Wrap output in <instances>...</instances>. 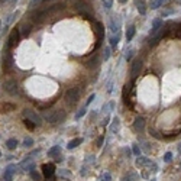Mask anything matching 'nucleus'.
Segmentation results:
<instances>
[{
    "label": "nucleus",
    "mask_w": 181,
    "mask_h": 181,
    "mask_svg": "<svg viewBox=\"0 0 181 181\" xmlns=\"http://www.w3.org/2000/svg\"><path fill=\"white\" fill-rule=\"evenodd\" d=\"M45 119L52 125L61 123L65 119V112L64 110H57V112H52V113H45Z\"/></svg>",
    "instance_id": "obj_1"
},
{
    "label": "nucleus",
    "mask_w": 181,
    "mask_h": 181,
    "mask_svg": "<svg viewBox=\"0 0 181 181\" xmlns=\"http://www.w3.org/2000/svg\"><path fill=\"white\" fill-rule=\"evenodd\" d=\"M171 26H173V23H171V22H170V23H165V25H164V26H162V28L159 29V32H158L156 35H155L154 38H152V39H151L149 45H156V43H158V42H159V41H161V39L164 38V36H165L167 34H168V32H170V28H171Z\"/></svg>",
    "instance_id": "obj_2"
},
{
    "label": "nucleus",
    "mask_w": 181,
    "mask_h": 181,
    "mask_svg": "<svg viewBox=\"0 0 181 181\" xmlns=\"http://www.w3.org/2000/svg\"><path fill=\"white\" fill-rule=\"evenodd\" d=\"M64 97H65V100H67L70 105H74V103H77V102H78V99H80V90H78L77 87L68 88V90L65 91Z\"/></svg>",
    "instance_id": "obj_3"
},
{
    "label": "nucleus",
    "mask_w": 181,
    "mask_h": 181,
    "mask_svg": "<svg viewBox=\"0 0 181 181\" xmlns=\"http://www.w3.org/2000/svg\"><path fill=\"white\" fill-rule=\"evenodd\" d=\"M23 116L28 119V120H31L32 123H35L36 126H41L42 125V119H41V116L34 112V110H31V109H25L23 110Z\"/></svg>",
    "instance_id": "obj_4"
},
{
    "label": "nucleus",
    "mask_w": 181,
    "mask_h": 181,
    "mask_svg": "<svg viewBox=\"0 0 181 181\" xmlns=\"http://www.w3.org/2000/svg\"><path fill=\"white\" fill-rule=\"evenodd\" d=\"M75 9H77L78 12H81V15H84V16H90V15L93 13L91 6H90L88 3L83 1V0H80V1L75 3Z\"/></svg>",
    "instance_id": "obj_5"
},
{
    "label": "nucleus",
    "mask_w": 181,
    "mask_h": 181,
    "mask_svg": "<svg viewBox=\"0 0 181 181\" xmlns=\"http://www.w3.org/2000/svg\"><path fill=\"white\" fill-rule=\"evenodd\" d=\"M141 70H142V60H141V58H136V60L132 62V67H130V77L135 80V78L139 75Z\"/></svg>",
    "instance_id": "obj_6"
},
{
    "label": "nucleus",
    "mask_w": 181,
    "mask_h": 181,
    "mask_svg": "<svg viewBox=\"0 0 181 181\" xmlns=\"http://www.w3.org/2000/svg\"><path fill=\"white\" fill-rule=\"evenodd\" d=\"M16 170H18L16 165H13V164H12V165H7L6 170H4V173H3V175H1V181H12L15 173H16Z\"/></svg>",
    "instance_id": "obj_7"
},
{
    "label": "nucleus",
    "mask_w": 181,
    "mask_h": 181,
    "mask_svg": "<svg viewBox=\"0 0 181 181\" xmlns=\"http://www.w3.org/2000/svg\"><path fill=\"white\" fill-rule=\"evenodd\" d=\"M4 90L9 93V94H16L18 93V83L12 78L6 80L4 81Z\"/></svg>",
    "instance_id": "obj_8"
},
{
    "label": "nucleus",
    "mask_w": 181,
    "mask_h": 181,
    "mask_svg": "<svg viewBox=\"0 0 181 181\" xmlns=\"http://www.w3.org/2000/svg\"><path fill=\"white\" fill-rule=\"evenodd\" d=\"M20 41V34H19V29H12L10 35H9V46H16Z\"/></svg>",
    "instance_id": "obj_9"
},
{
    "label": "nucleus",
    "mask_w": 181,
    "mask_h": 181,
    "mask_svg": "<svg viewBox=\"0 0 181 181\" xmlns=\"http://www.w3.org/2000/svg\"><path fill=\"white\" fill-rule=\"evenodd\" d=\"M20 168H22L23 171H32V170L35 168V161L28 156V158H25V159L20 162Z\"/></svg>",
    "instance_id": "obj_10"
},
{
    "label": "nucleus",
    "mask_w": 181,
    "mask_h": 181,
    "mask_svg": "<svg viewBox=\"0 0 181 181\" xmlns=\"http://www.w3.org/2000/svg\"><path fill=\"white\" fill-rule=\"evenodd\" d=\"M42 173H43L45 178H51V177L54 175V173H55L54 164H43V165H42Z\"/></svg>",
    "instance_id": "obj_11"
},
{
    "label": "nucleus",
    "mask_w": 181,
    "mask_h": 181,
    "mask_svg": "<svg viewBox=\"0 0 181 181\" xmlns=\"http://www.w3.org/2000/svg\"><path fill=\"white\" fill-rule=\"evenodd\" d=\"M94 26H96V35H97V45L96 46H99L100 42H102V39H103V36H105V26L100 22H96Z\"/></svg>",
    "instance_id": "obj_12"
},
{
    "label": "nucleus",
    "mask_w": 181,
    "mask_h": 181,
    "mask_svg": "<svg viewBox=\"0 0 181 181\" xmlns=\"http://www.w3.org/2000/svg\"><path fill=\"white\" fill-rule=\"evenodd\" d=\"M162 26H164V22H162V19H154V22H152V29H151V36H155V35H156Z\"/></svg>",
    "instance_id": "obj_13"
},
{
    "label": "nucleus",
    "mask_w": 181,
    "mask_h": 181,
    "mask_svg": "<svg viewBox=\"0 0 181 181\" xmlns=\"http://www.w3.org/2000/svg\"><path fill=\"white\" fill-rule=\"evenodd\" d=\"M48 12L46 10H36L35 13H32V22H42L45 18H46Z\"/></svg>",
    "instance_id": "obj_14"
},
{
    "label": "nucleus",
    "mask_w": 181,
    "mask_h": 181,
    "mask_svg": "<svg viewBox=\"0 0 181 181\" xmlns=\"http://www.w3.org/2000/svg\"><path fill=\"white\" fill-rule=\"evenodd\" d=\"M133 126H135V129H136L138 132H144V129H145V120H144V117L138 116V117L135 119V123H133Z\"/></svg>",
    "instance_id": "obj_15"
},
{
    "label": "nucleus",
    "mask_w": 181,
    "mask_h": 181,
    "mask_svg": "<svg viewBox=\"0 0 181 181\" xmlns=\"http://www.w3.org/2000/svg\"><path fill=\"white\" fill-rule=\"evenodd\" d=\"M135 3H136L138 12H139L141 15H145V13H146V3H145V0H135Z\"/></svg>",
    "instance_id": "obj_16"
},
{
    "label": "nucleus",
    "mask_w": 181,
    "mask_h": 181,
    "mask_svg": "<svg viewBox=\"0 0 181 181\" xmlns=\"http://www.w3.org/2000/svg\"><path fill=\"white\" fill-rule=\"evenodd\" d=\"M15 107H16V106H15L13 103H1V105H0V112L9 113V112H12Z\"/></svg>",
    "instance_id": "obj_17"
},
{
    "label": "nucleus",
    "mask_w": 181,
    "mask_h": 181,
    "mask_svg": "<svg viewBox=\"0 0 181 181\" xmlns=\"http://www.w3.org/2000/svg\"><path fill=\"white\" fill-rule=\"evenodd\" d=\"M136 165L138 167H144V165H151V161H149V158H145V156H139L138 159H136Z\"/></svg>",
    "instance_id": "obj_18"
},
{
    "label": "nucleus",
    "mask_w": 181,
    "mask_h": 181,
    "mask_svg": "<svg viewBox=\"0 0 181 181\" xmlns=\"http://www.w3.org/2000/svg\"><path fill=\"white\" fill-rule=\"evenodd\" d=\"M20 29H22V35L25 36V38H26V36L29 35V34H31V29H32V26H31V25H29V23H22V26H20Z\"/></svg>",
    "instance_id": "obj_19"
},
{
    "label": "nucleus",
    "mask_w": 181,
    "mask_h": 181,
    "mask_svg": "<svg viewBox=\"0 0 181 181\" xmlns=\"http://www.w3.org/2000/svg\"><path fill=\"white\" fill-rule=\"evenodd\" d=\"M135 32H136L135 26H133V25H130V26L128 28V31H126V39H128V41H130V39L135 36Z\"/></svg>",
    "instance_id": "obj_20"
},
{
    "label": "nucleus",
    "mask_w": 181,
    "mask_h": 181,
    "mask_svg": "<svg viewBox=\"0 0 181 181\" xmlns=\"http://www.w3.org/2000/svg\"><path fill=\"white\" fill-rule=\"evenodd\" d=\"M97 64H99V57L94 55V57L87 62V67H88V68H94V67H97Z\"/></svg>",
    "instance_id": "obj_21"
},
{
    "label": "nucleus",
    "mask_w": 181,
    "mask_h": 181,
    "mask_svg": "<svg viewBox=\"0 0 181 181\" xmlns=\"http://www.w3.org/2000/svg\"><path fill=\"white\" fill-rule=\"evenodd\" d=\"M80 144H81V138H75V139H72V141L68 142V149H74V148H77Z\"/></svg>",
    "instance_id": "obj_22"
},
{
    "label": "nucleus",
    "mask_w": 181,
    "mask_h": 181,
    "mask_svg": "<svg viewBox=\"0 0 181 181\" xmlns=\"http://www.w3.org/2000/svg\"><path fill=\"white\" fill-rule=\"evenodd\" d=\"M110 129H112L113 133L119 130V119H117V117H114V119L112 120V128H110Z\"/></svg>",
    "instance_id": "obj_23"
},
{
    "label": "nucleus",
    "mask_w": 181,
    "mask_h": 181,
    "mask_svg": "<svg viewBox=\"0 0 181 181\" xmlns=\"http://www.w3.org/2000/svg\"><path fill=\"white\" fill-rule=\"evenodd\" d=\"M60 152H61V148H60V146H54L52 149H49V151H48V155H49V156H54V155H57V156H58V154H60Z\"/></svg>",
    "instance_id": "obj_24"
},
{
    "label": "nucleus",
    "mask_w": 181,
    "mask_h": 181,
    "mask_svg": "<svg viewBox=\"0 0 181 181\" xmlns=\"http://www.w3.org/2000/svg\"><path fill=\"white\" fill-rule=\"evenodd\" d=\"M165 0H151V9H158L159 6H162Z\"/></svg>",
    "instance_id": "obj_25"
},
{
    "label": "nucleus",
    "mask_w": 181,
    "mask_h": 181,
    "mask_svg": "<svg viewBox=\"0 0 181 181\" xmlns=\"http://www.w3.org/2000/svg\"><path fill=\"white\" fill-rule=\"evenodd\" d=\"M6 146H7V149H15V148L18 146V141H16V139H9V141L6 142Z\"/></svg>",
    "instance_id": "obj_26"
},
{
    "label": "nucleus",
    "mask_w": 181,
    "mask_h": 181,
    "mask_svg": "<svg viewBox=\"0 0 181 181\" xmlns=\"http://www.w3.org/2000/svg\"><path fill=\"white\" fill-rule=\"evenodd\" d=\"M117 43H119V34H116V36H112V38H110V45H112L113 48H116Z\"/></svg>",
    "instance_id": "obj_27"
},
{
    "label": "nucleus",
    "mask_w": 181,
    "mask_h": 181,
    "mask_svg": "<svg viewBox=\"0 0 181 181\" xmlns=\"http://www.w3.org/2000/svg\"><path fill=\"white\" fill-rule=\"evenodd\" d=\"M174 28H175L174 36H177V38H181V23H177V25H174Z\"/></svg>",
    "instance_id": "obj_28"
},
{
    "label": "nucleus",
    "mask_w": 181,
    "mask_h": 181,
    "mask_svg": "<svg viewBox=\"0 0 181 181\" xmlns=\"http://www.w3.org/2000/svg\"><path fill=\"white\" fill-rule=\"evenodd\" d=\"M25 126H26V128H28V129H29V130H34V129H35V123H32V122H31V120H28V119H25Z\"/></svg>",
    "instance_id": "obj_29"
},
{
    "label": "nucleus",
    "mask_w": 181,
    "mask_h": 181,
    "mask_svg": "<svg viewBox=\"0 0 181 181\" xmlns=\"http://www.w3.org/2000/svg\"><path fill=\"white\" fill-rule=\"evenodd\" d=\"M58 175H61V177H71V173L70 171H65V170H60L58 171Z\"/></svg>",
    "instance_id": "obj_30"
},
{
    "label": "nucleus",
    "mask_w": 181,
    "mask_h": 181,
    "mask_svg": "<svg viewBox=\"0 0 181 181\" xmlns=\"http://www.w3.org/2000/svg\"><path fill=\"white\" fill-rule=\"evenodd\" d=\"M31 177H32V178H34L35 181H41V175H39L36 171H34V170L31 171Z\"/></svg>",
    "instance_id": "obj_31"
},
{
    "label": "nucleus",
    "mask_w": 181,
    "mask_h": 181,
    "mask_svg": "<svg viewBox=\"0 0 181 181\" xmlns=\"http://www.w3.org/2000/svg\"><path fill=\"white\" fill-rule=\"evenodd\" d=\"M32 144H34V141L31 138H25L23 139V146H32Z\"/></svg>",
    "instance_id": "obj_32"
},
{
    "label": "nucleus",
    "mask_w": 181,
    "mask_h": 181,
    "mask_svg": "<svg viewBox=\"0 0 181 181\" xmlns=\"http://www.w3.org/2000/svg\"><path fill=\"white\" fill-rule=\"evenodd\" d=\"M171 159H173V154H171V152H167V154L164 155V161H165V162H170Z\"/></svg>",
    "instance_id": "obj_33"
},
{
    "label": "nucleus",
    "mask_w": 181,
    "mask_h": 181,
    "mask_svg": "<svg viewBox=\"0 0 181 181\" xmlns=\"http://www.w3.org/2000/svg\"><path fill=\"white\" fill-rule=\"evenodd\" d=\"M86 114V109H81V110H78V113L75 114V119H80V117H83Z\"/></svg>",
    "instance_id": "obj_34"
},
{
    "label": "nucleus",
    "mask_w": 181,
    "mask_h": 181,
    "mask_svg": "<svg viewBox=\"0 0 181 181\" xmlns=\"http://www.w3.org/2000/svg\"><path fill=\"white\" fill-rule=\"evenodd\" d=\"M103 4H105L106 9H110L112 4H113V0H103Z\"/></svg>",
    "instance_id": "obj_35"
},
{
    "label": "nucleus",
    "mask_w": 181,
    "mask_h": 181,
    "mask_svg": "<svg viewBox=\"0 0 181 181\" xmlns=\"http://www.w3.org/2000/svg\"><path fill=\"white\" fill-rule=\"evenodd\" d=\"M109 57H110V48H106V49H105V54H103V58H105V61H107Z\"/></svg>",
    "instance_id": "obj_36"
},
{
    "label": "nucleus",
    "mask_w": 181,
    "mask_h": 181,
    "mask_svg": "<svg viewBox=\"0 0 181 181\" xmlns=\"http://www.w3.org/2000/svg\"><path fill=\"white\" fill-rule=\"evenodd\" d=\"M133 154H135V155H138V156H139V154H141V149H139V146H138L136 144L133 145Z\"/></svg>",
    "instance_id": "obj_37"
},
{
    "label": "nucleus",
    "mask_w": 181,
    "mask_h": 181,
    "mask_svg": "<svg viewBox=\"0 0 181 181\" xmlns=\"http://www.w3.org/2000/svg\"><path fill=\"white\" fill-rule=\"evenodd\" d=\"M132 55H133V51H129V52L126 54V61H130V58H132Z\"/></svg>",
    "instance_id": "obj_38"
},
{
    "label": "nucleus",
    "mask_w": 181,
    "mask_h": 181,
    "mask_svg": "<svg viewBox=\"0 0 181 181\" xmlns=\"http://www.w3.org/2000/svg\"><path fill=\"white\" fill-rule=\"evenodd\" d=\"M94 97H96V96H94V94H91V96L88 97V100H87V105H90V103H91V102L94 100Z\"/></svg>",
    "instance_id": "obj_39"
},
{
    "label": "nucleus",
    "mask_w": 181,
    "mask_h": 181,
    "mask_svg": "<svg viewBox=\"0 0 181 181\" xmlns=\"http://www.w3.org/2000/svg\"><path fill=\"white\" fill-rule=\"evenodd\" d=\"M103 181H110V174H109V173H106V174H105V177H103Z\"/></svg>",
    "instance_id": "obj_40"
},
{
    "label": "nucleus",
    "mask_w": 181,
    "mask_h": 181,
    "mask_svg": "<svg viewBox=\"0 0 181 181\" xmlns=\"http://www.w3.org/2000/svg\"><path fill=\"white\" fill-rule=\"evenodd\" d=\"M103 139H105L103 136H100V138H99V141H97V146H100V145H102V142H103Z\"/></svg>",
    "instance_id": "obj_41"
},
{
    "label": "nucleus",
    "mask_w": 181,
    "mask_h": 181,
    "mask_svg": "<svg viewBox=\"0 0 181 181\" xmlns=\"http://www.w3.org/2000/svg\"><path fill=\"white\" fill-rule=\"evenodd\" d=\"M46 181H55V180H54V178L51 177V178H46Z\"/></svg>",
    "instance_id": "obj_42"
},
{
    "label": "nucleus",
    "mask_w": 181,
    "mask_h": 181,
    "mask_svg": "<svg viewBox=\"0 0 181 181\" xmlns=\"http://www.w3.org/2000/svg\"><path fill=\"white\" fill-rule=\"evenodd\" d=\"M175 3H177V4H181V0H175Z\"/></svg>",
    "instance_id": "obj_43"
},
{
    "label": "nucleus",
    "mask_w": 181,
    "mask_h": 181,
    "mask_svg": "<svg viewBox=\"0 0 181 181\" xmlns=\"http://www.w3.org/2000/svg\"><path fill=\"white\" fill-rule=\"evenodd\" d=\"M4 1H7V0H0V3H4Z\"/></svg>",
    "instance_id": "obj_44"
},
{
    "label": "nucleus",
    "mask_w": 181,
    "mask_h": 181,
    "mask_svg": "<svg viewBox=\"0 0 181 181\" xmlns=\"http://www.w3.org/2000/svg\"><path fill=\"white\" fill-rule=\"evenodd\" d=\"M119 1H120V3H125V1H126V0H119Z\"/></svg>",
    "instance_id": "obj_45"
},
{
    "label": "nucleus",
    "mask_w": 181,
    "mask_h": 181,
    "mask_svg": "<svg viewBox=\"0 0 181 181\" xmlns=\"http://www.w3.org/2000/svg\"><path fill=\"white\" fill-rule=\"evenodd\" d=\"M0 156H1V152H0Z\"/></svg>",
    "instance_id": "obj_46"
},
{
    "label": "nucleus",
    "mask_w": 181,
    "mask_h": 181,
    "mask_svg": "<svg viewBox=\"0 0 181 181\" xmlns=\"http://www.w3.org/2000/svg\"><path fill=\"white\" fill-rule=\"evenodd\" d=\"M151 181H155V180H151Z\"/></svg>",
    "instance_id": "obj_47"
},
{
    "label": "nucleus",
    "mask_w": 181,
    "mask_h": 181,
    "mask_svg": "<svg viewBox=\"0 0 181 181\" xmlns=\"http://www.w3.org/2000/svg\"><path fill=\"white\" fill-rule=\"evenodd\" d=\"M45 1H46V0H45Z\"/></svg>",
    "instance_id": "obj_48"
},
{
    "label": "nucleus",
    "mask_w": 181,
    "mask_h": 181,
    "mask_svg": "<svg viewBox=\"0 0 181 181\" xmlns=\"http://www.w3.org/2000/svg\"><path fill=\"white\" fill-rule=\"evenodd\" d=\"M180 167H181V165H180Z\"/></svg>",
    "instance_id": "obj_49"
}]
</instances>
